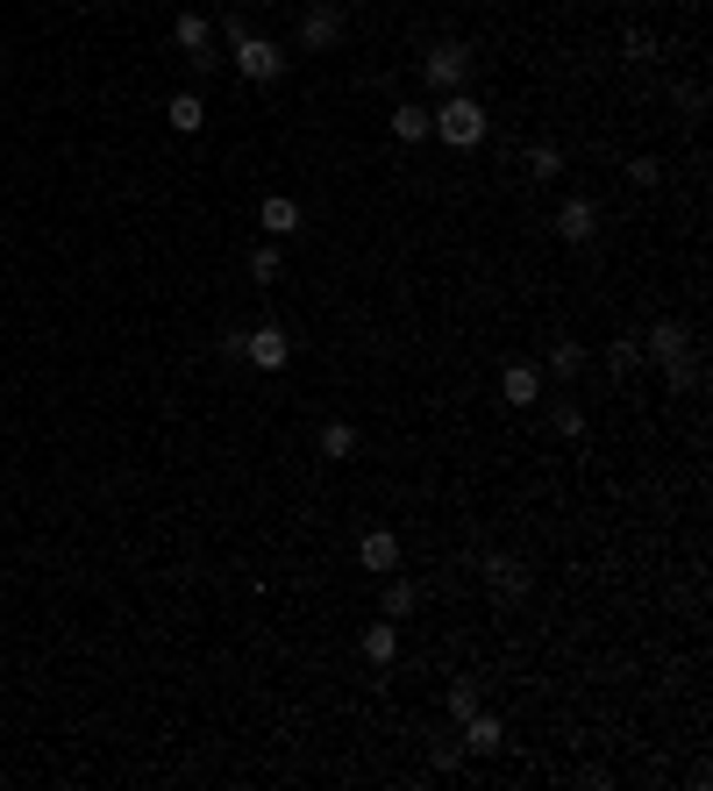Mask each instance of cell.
I'll use <instances>...</instances> for the list:
<instances>
[{
  "mask_svg": "<svg viewBox=\"0 0 713 791\" xmlns=\"http://www.w3.org/2000/svg\"><path fill=\"white\" fill-rule=\"evenodd\" d=\"M429 136H443L450 150H478L493 136V115L472 94H443V108H429Z\"/></svg>",
  "mask_w": 713,
  "mask_h": 791,
  "instance_id": "6da1fadb",
  "label": "cell"
},
{
  "mask_svg": "<svg viewBox=\"0 0 713 791\" xmlns=\"http://www.w3.org/2000/svg\"><path fill=\"white\" fill-rule=\"evenodd\" d=\"M642 357L663 364V386H671V392L692 386V328H685V322H657V328L642 336Z\"/></svg>",
  "mask_w": 713,
  "mask_h": 791,
  "instance_id": "7a4b0ae2",
  "label": "cell"
},
{
  "mask_svg": "<svg viewBox=\"0 0 713 791\" xmlns=\"http://www.w3.org/2000/svg\"><path fill=\"white\" fill-rule=\"evenodd\" d=\"M229 51H236V72L250 86H279L285 79V51L271 36H242V43H229Z\"/></svg>",
  "mask_w": 713,
  "mask_h": 791,
  "instance_id": "3957f363",
  "label": "cell"
},
{
  "mask_svg": "<svg viewBox=\"0 0 713 791\" xmlns=\"http://www.w3.org/2000/svg\"><path fill=\"white\" fill-rule=\"evenodd\" d=\"M172 43H179V51H186V65L201 72V79H207V72H215V22H207L201 8H186V14H179V22H172Z\"/></svg>",
  "mask_w": 713,
  "mask_h": 791,
  "instance_id": "277c9868",
  "label": "cell"
},
{
  "mask_svg": "<svg viewBox=\"0 0 713 791\" xmlns=\"http://www.w3.org/2000/svg\"><path fill=\"white\" fill-rule=\"evenodd\" d=\"M421 79H429L435 94H464V79H472V51H464V43H435V51L421 57Z\"/></svg>",
  "mask_w": 713,
  "mask_h": 791,
  "instance_id": "5b68a950",
  "label": "cell"
},
{
  "mask_svg": "<svg viewBox=\"0 0 713 791\" xmlns=\"http://www.w3.org/2000/svg\"><path fill=\"white\" fill-rule=\"evenodd\" d=\"M285 357H293V343H285L279 322L242 328V364H257V371H285Z\"/></svg>",
  "mask_w": 713,
  "mask_h": 791,
  "instance_id": "8992f818",
  "label": "cell"
},
{
  "mask_svg": "<svg viewBox=\"0 0 713 791\" xmlns=\"http://www.w3.org/2000/svg\"><path fill=\"white\" fill-rule=\"evenodd\" d=\"M485 592H493L499 606H521L528 599V564L521 556H485Z\"/></svg>",
  "mask_w": 713,
  "mask_h": 791,
  "instance_id": "52a82bcc",
  "label": "cell"
},
{
  "mask_svg": "<svg viewBox=\"0 0 713 791\" xmlns=\"http://www.w3.org/2000/svg\"><path fill=\"white\" fill-rule=\"evenodd\" d=\"M557 242H593L599 236V201H585V193H571L564 207H557Z\"/></svg>",
  "mask_w": 713,
  "mask_h": 791,
  "instance_id": "ba28073f",
  "label": "cell"
},
{
  "mask_svg": "<svg viewBox=\"0 0 713 791\" xmlns=\"http://www.w3.org/2000/svg\"><path fill=\"white\" fill-rule=\"evenodd\" d=\"M336 43H343V8L322 0V8L300 14V51H336Z\"/></svg>",
  "mask_w": 713,
  "mask_h": 791,
  "instance_id": "9c48e42d",
  "label": "cell"
},
{
  "mask_svg": "<svg viewBox=\"0 0 713 791\" xmlns=\"http://www.w3.org/2000/svg\"><path fill=\"white\" fill-rule=\"evenodd\" d=\"M357 564L378 571V577L400 571V535H392V528H364V535H357Z\"/></svg>",
  "mask_w": 713,
  "mask_h": 791,
  "instance_id": "30bf717a",
  "label": "cell"
},
{
  "mask_svg": "<svg viewBox=\"0 0 713 791\" xmlns=\"http://www.w3.org/2000/svg\"><path fill=\"white\" fill-rule=\"evenodd\" d=\"M464 727V756H499V749H507V727H499V713H472V720H457Z\"/></svg>",
  "mask_w": 713,
  "mask_h": 791,
  "instance_id": "8fae6325",
  "label": "cell"
},
{
  "mask_svg": "<svg viewBox=\"0 0 713 791\" xmlns=\"http://www.w3.org/2000/svg\"><path fill=\"white\" fill-rule=\"evenodd\" d=\"M499 400L507 407H536L542 400V364H507V371H499Z\"/></svg>",
  "mask_w": 713,
  "mask_h": 791,
  "instance_id": "7c38bea8",
  "label": "cell"
},
{
  "mask_svg": "<svg viewBox=\"0 0 713 791\" xmlns=\"http://www.w3.org/2000/svg\"><path fill=\"white\" fill-rule=\"evenodd\" d=\"M257 228H264L271 242L293 236V228H300V201H293V193H264V201H257Z\"/></svg>",
  "mask_w": 713,
  "mask_h": 791,
  "instance_id": "4fadbf2b",
  "label": "cell"
},
{
  "mask_svg": "<svg viewBox=\"0 0 713 791\" xmlns=\"http://www.w3.org/2000/svg\"><path fill=\"white\" fill-rule=\"evenodd\" d=\"M364 663H378V671H392V663H400V620L378 614V628H364Z\"/></svg>",
  "mask_w": 713,
  "mask_h": 791,
  "instance_id": "5bb4252c",
  "label": "cell"
},
{
  "mask_svg": "<svg viewBox=\"0 0 713 791\" xmlns=\"http://www.w3.org/2000/svg\"><path fill=\"white\" fill-rule=\"evenodd\" d=\"M579 371H585V343L557 336V343H550V357H542V378H557V386H571Z\"/></svg>",
  "mask_w": 713,
  "mask_h": 791,
  "instance_id": "9a60e30c",
  "label": "cell"
},
{
  "mask_svg": "<svg viewBox=\"0 0 713 791\" xmlns=\"http://www.w3.org/2000/svg\"><path fill=\"white\" fill-rule=\"evenodd\" d=\"M164 121H172L179 136H201V129H207V100L186 86V94H172V100H164Z\"/></svg>",
  "mask_w": 713,
  "mask_h": 791,
  "instance_id": "2e32d148",
  "label": "cell"
},
{
  "mask_svg": "<svg viewBox=\"0 0 713 791\" xmlns=\"http://www.w3.org/2000/svg\"><path fill=\"white\" fill-rule=\"evenodd\" d=\"M414 606H421V592L407 585L400 571H386V592H378V614H386V620H407V614H414Z\"/></svg>",
  "mask_w": 713,
  "mask_h": 791,
  "instance_id": "e0dca14e",
  "label": "cell"
},
{
  "mask_svg": "<svg viewBox=\"0 0 713 791\" xmlns=\"http://www.w3.org/2000/svg\"><path fill=\"white\" fill-rule=\"evenodd\" d=\"M528 178H536V186H557V172H564V150L557 143H528Z\"/></svg>",
  "mask_w": 713,
  "mask_h": 791,
  "instance_id": "ac0fdd59",
  "label": "cell"
},
{
  "mask_svg": "<svg viewBox=\"0 0 713 791\" xmlns=\"http://www.w3.org/2000/svg\"><path fill=\"white\" fill-rule=\"evenodd\" d=\"M392 136H400V143H429V108H421V100H400V108H392Z\"/></svg>",
  "mask_w": 713,
  "mask_h": 791,
  "instance_id": "d6986e66",
  "label": "cell"
},
{
  "mask_svg": "<svg viewBox=\"0 0 713 791\" xmlns=\"http://www.w3.org/2000/svg\"><path fill=\"white\" fill-rule=\"evenodd\" d=\"M443 706H450V720H472V713L485 706V684H478V678H457V684H450V698H443Z\"/></svg>",
  "mask_w": 713,
  "mask_h": 791,
  "instance_id": "ffe728a7",
  "label": "cell"
},
{
  "mask_svg": "<svg viewBox=\"0 0 713 791\" xmlns=\"http://www.w3.org/2000/svg\"><path fill=\"white\" fill-rule=\"evenodd\" d=\"M322 456H328V464L357 456V429H350V421H322Z\"/></svg>",
  "mask_w": 713,
  "mask_h": 791,
  "instance_id": "44dd1931",
  "label": "cell"
},
{
  "mask_svg": "<svg viewBox=\"0 0 713 791\" xmlns=\"http://www.w3.org/2000/svg\"><path fill=\"white\" fill-rule=\"evenodd\" d=\"M279 271H285V257H279V242L264 236V242L250 250V279H257V285H279Z\"/></svg>",
  "mask_w": 713,
  "mask_h": 791,
  "instance_id": "7402d4cb",
  "label": "cell"
},
{
  "mask_svg": "<svg viewBox=\"0 0 713 791\" xmlns=\"http://www.w3.org/2000/svg\"><path fill=\"white\" fill-rule=\"evenodd\" d=\"M642 364V336H614L606 343V371H635Z\"/></svg>",
  "mask_w": 713,
  "mask_h": 791,
  "instance_id": "603a6c76",
  "label": "cell"
},
{
  "mask_svg": "<svg viewBox=\"0 0 713 791\" xmlns=\"http://www.w3.org/2000/svg\"><path fill=\"white\" fill-rule=\"evenodd\" d=\"M550 429L564 435V443H579L585 435V407H571V400H557V414H550Z\"/></svg>",
  "mask_w": 713,
  "mask_h": 791,
  "instance_id": "cb8c5ba5",
  "label": "cell"
},
{
  "mask_svg": "<svg viewBox=\"0 0 713 791\" xmlns=\"http://www.w3.org/2000/svg\"><path fill=\"white\" fill-rule=\"evenodd\" d=\"M620 57H628V65H657V36H642V29L620 36Z\"/></svg>",
  "mask_w": 713,
  "mask_h": 791,
  "instance_id": "d4e9b609",
  "label": "cell"
},
{
  "mask_svg": "<svg viewBox=\"0 0 713 791\" xmlns=\"http://www.w3.org/2000/svg\"><path fill=\"white\" fill-rule=\"evenodd\" d=\"M628 178H635V186H663V158H628Z\"/></svg>",
  "mask_w": 713,
  "mask_h": 791,
  "instance_id": "484cf974",
  "label": "cell"
},
{
  "mask_svg": "<svg viewBox=\"0 0 713 791\" xmlns=\"http://www.w3.org/2000/svg\"><path fill=\"white\" fill-rule=\"evenodd\" d=\"M435 770H443V778H450V770H464V741H435Z\"/></svg>",
  "mask_w": 713,
  "mask_h": 791,
  "instance_id": "4316f807",
  "label": "cell"
},
{
  "mask_svg": "<svg viewBox=\"0 0 713 791\" xmlns=\"http://www.w3.org/2000/svg\"><path fill=\"white\" fill-rule=\"evenodd\" d=\"M250 8H271V0H250Z\"/></svg>",
  "mask_w": 713,
  "mask_h": 791,
  "instance_id": "83f0119b",
  "label": "cell"
},
{
  "mask_svg": "<svg viewBox=\"0 0 713 791\" xmlns=\"http://www.w3.org/2000/svg\"><path fill=\"white\" fill-rule=\"evenodd\" d=\"M100 8H115V0H100Z\"/></svg>",
  "mask_w": 713,
  "mask_h": 791,
  "instance_id": "f1b7e54d",
  "label": "cell"
}]
</instances>
